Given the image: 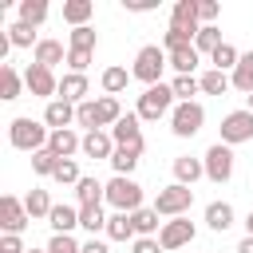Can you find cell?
Instances as JSON below:
<instances>
[{
  "label": "cell",
  "mask_w": 253,
  "mask_h": 253,
  "mask_svg": "<svg viewBox=\"0 0 253 253\" xmlns=\"http://www.w3.org/2000/svg\"><path fill=\"white\" fill-rule=\"evenodd\" d=\"M174 111V87L170 83H154V87H146L142 95H138V119L142 123H158L162 115H170Z\"/></svg>",
  "instance_id": "cell-1"
},
{
  "label": "cell",
  "mask_w": 253,
  "mask_h": 253,
  "mask_svg": "<svg viewBox=\"0 0 253 253\" xmlns=\"http://www.w3.org/2000/svg\"><path fill=\"white\" fill-rule=\"evenodd\" d=\"M47 138H51V130L40 126L36 119H24V115H20V119L8 123V142H12L16 150H32V154H36V150L47 146Z\"/></svg>",
  "instance_id": "cell-2"
},
{
  "label": "cell",
  "mask_w": 253,
  "mask_h": 253,
  "mask_svg": "<svg viewBox=\"0 0 253 253\" xmlns=\"http://www.w3.org/2000/svg\"><path fill=\"white\" fill-rule=\"evenodd\" d=\"M107 206L115 210V213H134V210H142V186L134 182V178H111L107 182Z\"/></svg>",
  "instance_id": "cell-3"
},
{
  "label": "cell",
  "mask_w": 253,
  "mask_h": 253,
  "mask_svg": "<svg viewBox=\"0 0 253 253\" xmlns=\"http://www.w3.org/2000/svg\"><path fill=\"white\" fill-rule=\"evenodd\" d=\"M170 63V55L158 47V43H146L138 55H134V67H130V75L134 79H142L146 87H154V83H162V67Z\"/></svg>",
  "instance_id": "cell-4"
},
{
  "label": "cell",
  "mask_w": 253,
  "mask_h": 253,
  "mask_svg": "<svg viewBox=\"0 0 253 253\" xmlns=\"http://www.w3.org/2000/svg\"><path fill=\"white\" fill-rule=\"evenodd\" d=\"M190 206H194V186H182V182L158 190V198H154V213L158 217H186Z\"/></svg>",
  "instance_id": "cell-5"
},
{
  "label": "cell",
  "mask_w": 253,
  "mask_h": 253,
  "mask_svg": "<svg viewBox=\"0 0 253 253\" xmlns=\"http://www.w3.org/2000/svg\"><path fill=\"white\" fill-rule=\"evenodd\" d=\"M202 123H206V107H202V103H178V107L170 111V130H174L178 138H194V134L202 130Z\"/></svg>",
  "instance_id": "cell-6"
},
{
  "label": "cell",
  "mask_w": 253,
  "mask_h": 253,
  "mask_svg": "<svg viewBox=\"0 0 253 253\" xmlns=\"http://www.w3.org/2000/svg\"><path fill=\"white\" fill-rule=\"evenodd\" d=\"M202 162H206V178H210V182H217V186H221V182H229V178H233V150H229L225 142H213V146L206 150V158H202Z\"/></svg>",
  "instance_id": "cell-7"
},
{
  "label": "cell",
  "mask_w": 253,
  "mask_h": 253,
  "mask_svg": "<svg viewBox=\"0 0 253 253\" xmlns=\"http://www.w3.org/2000/svg\"><path fill=\"white\" fill-rule=\"evenodd\" d=\"M253 138V111H229L221 119V142L225 146H237V142H249Z\"/></svg>",
  "instance_id": "cell-8"
},
{
  "label": "cell",
  "mask_w": 253,
  "mask_h": 253,
  "mask_svg": "<svg viewBox=\"0 0 253 253\" xmlns=\"http://www.w3.org/2000/svg\"><path fill=\"white\" fill-rule=\"evenodd\" d=\"M24 87L32 91V95H40V99H59V79L51 75V67H40V63H32L28 71H24Z\"/></svg>",
  "instance_id": "cell-9"
},
{
  "label": "cell",
  "mask_w": 253,
  "mask_h": 253,
  "mask_svg": "<svg viewBox=\"0 0 253 253\" xmlns=\"http://www.w3.org/2000/svg\"><path fill=\"white\" fill-rule=\"evenodd\" d=\"M194 221L190 217H170V221H162V233H158V245L170 253V249H182V245H190L194 241Z\"/></svg>",
  "instance_id": "cell-10"
},
{
  "label": "cell",
  "mask_w": 253,
  "mask_h": 253,
  "mask_svg": "<svg viewBox=\"0 0 253 253\" xmlns=\"http://www.w3.org/2000/svg\"><path fill=\"white\" fill-rule=\"evenodd\" d=\"M28 221H32V217H28V206H24L20 198L4 194V198H0V225H4V233H20Z\"/></svg>",
  "instance_id": "cell-11"
},
{
  "label": "cell",
  "mask_w": 253,
  "mask_h": 253,
  "mask_svg": "<svg viewBox=\"0 0 253 253\" xmlns=\"http://www.w3.org/2000/svg\"><path fill=\"white\" fill-rule=\"evenodd\" d=\"M170 28H182V32H190V36L198 40V32H202L198 0H178V4H174V12H170Z\"/></svg>",
  "instance_id": "cell-12"
},
{
  "label": "cell",
  "mask_w": 253,
  "mask_h": 253,
  "mask_svg": "<svg viewBox=\"0 0 253 253\" xmlns=\"http://www.w3.org/2000/svg\"><path fill=\"white\" fill-rule=\"evenodd\" d=\"M138 123H142L138 115H123V119L111 126L115 146H142V126H138Z\"/></svg>",
  "instance_id": "cell-13"
},
{
  "label": "cell",
  "mask_w": 253,
  "mask_h": 253,
  "mask_svg": "<svg viewBox=\"0 0 253 253\" xmlns=\"http://www.w3.org/2000/svg\"><path fill=\"white\" fill-rule=\"evenodd\" d=\"M43 123H47L51 130H67V126L75 123V103H67V99H51V103L43 107Z\"/></svg>",
  "instance_id": "cell-14"
},
{
  "label": "cell",
  "mask_w": 253,
  "mask_h": 253,
  "mask_svg": "<svg viewBox=\"0 0 253 253\" xmlns=\"http://www.w3.org/2000/svg\"><path fill=\"white\" fill-rule=\"evenodd\" d=\"M47 150H51V154L63 162V158H71L75 150H83V138H79L71 126H67V130H51V138H47Z\"/></svg>",
  "instance_id": "cell-15"
},
{
  "label": "cell",
  "mask_w": 253,
  "mask_h": 253,
  "mask_svg": "<svg viewBox=\"0 0 253 253\" xmlns=\"http://www.w3.org/2000/svg\"><path fill=\"white\" fill-rule=\"evenodd\" d=\"M87 91H91V83H87V75H75V71H67L63 79H59V99H67V103H87Z\"/></svg>",
  "instance_id": "cell-16"
},
{
  "label": "cell",
  "mask_w": 253,
  "mask_h": 253,
  "mask_svg": "<svg viewBox=\"0 0 253 253\" xmlns=\"http://www.w3.org/2000/svg\"><path fill=\"white\" fill-rule=\"evenodd\" d=\"M83 154H87V158H107V162H111L115 138H111L107 130H87V134H83Z\"/></svg>",
  "instance_id": "cell-17"
},
{
  "label": "cell",
  "mask_w": 253,
  "mask_h": 253,
  "mask_svg": "<svg viewBox=\"0 0 253 253\" xmlns=\"http://www.w3.org/2000/svg\"><path fill=\"white\" fill-rule=\"evenodd\" d=\"M202 174H206V162H202V158H190V154L174 158V178H178L182 186H194Z\"/></svg>",
  "instance_id": "cell-18"
},
{
  "label": "cell",
  "mask_w": 253,
  "mask_h": 253,
  "mask_svg": "<svg viewBox=\"0 0 253 253\" xmlns=\"http://www.w3.org/2000/svg\"><path fill=\"white\" fill-rule=\"evenodd\" d=\"M75 198H79V206H103V202H107V186H103L99 178H79Z\"/></svg>",
  "instance_id": "cell-19"
},
{
  "label": "cell",
  "mask_w": 253,
  "mask_h": 253,
  "mask_svg": "<svg viewBox=\"0 0 253 253\" xmlns=\"http://www.w3.org/2000/svg\"><path fill=\"white\" fill-rule=\"evenodd\" d=\"M206 225H210L213 233H225V229L233 225V206H229V202H210V206H206Z\"/></svg>",
  "instance_id": "cell-20"
},
{
  "label": "cell",
  "mask_w": 253,
  "mask_h": 253,
  "mask_svg": "<svg viewBox=\"0 0 253 253\" xmlns=\"http://www.w3.org/2000/svg\"><path fill=\"white\" fill-rule=\"evenodd\" d=\"M138 154H142V146H115V154H111L115 174L119 178H130V170L138 166Z\"/></svg>",
  "instance_id": "cell-21"
},
{
  "label": "cell",
  "mask_w": 253,
  "mask_h": 253,
  "mask_svg": "<svg viewBox=\"0 0 253 253\" xmlns=\"http://www.w3.org/2000/svg\"><path fill=\"white\" fill-rule=\"evenodd\" d=\"M47 225H51L55 233H71V229L79 225V210H75V206H51Z\"/></svg>",
  "instance_id": "cell-22"
},
{
  "label": "cell",
  "mask_w": 253,
  "mask_h": 253,
  "mask_svg": "<svg viewBox=\"0 0 253 253\" xmlns=\"http://www.w3.org/2000/svg\"><path fill=\"white\" fill-rule=\"evenodd\" d=\"M32 63H40V67H55V63H63V43H59V40H40Z\"/></svg>",
  "instance_id": "cell-23"
},
{
  "label": "cell",
  "mask_w": 253,
  "mask_h": 253,
  "mask_svg": "<svg viewBox=\"0 0 253 253\" xmlns=\"http://www.w3.org/2000/svg\"><path fill=\"white\" fill-rule=\"evenodd\" d=\"M91 12H95V4H91V0H67V4H63V20H67L71 28H87Z\"/></svg>",
  "instance_id": "cell-24"
},
{
  "label": "cell",
  "mask_w": 253,
  "mask_h": 253,
  "mask_svg": "<svg viewBox=\"0 0 253 253\" xmlns=\"http://www.w3.org/2000/svg\"><path fill=\"white\" fill-rule=\"evenodd\" d=\"M20 87H24V75H20L12 63H4V67H0V99H8V103L20 99Z\"/></svg>",
  "instance_id": "cell-25"
},
{
  "label": "cell",
  "mask_w": 253,
  "mask_h": 253,
  "mask_svg": "<svg viewBox=\"0 0 253 253\" xmlns=\"http://www.w3.org/2000/svg\"><path fill=\"white\" fill-rule=\"evenodd\" d=\"M95 115H99V130H103V126H115L123 119V107L115 95H103V99H95Z\"/></svg>",
  "instance_id": "cell-26"
},
{
  "label": "cell",
  "mask_w": 253,
  "mask_h": 253,
  "mask_svg": "<svg viewBox=\"0 0 253 253\" xmlns=\"http://www.w3.org/2000/svg\"><path fill=\"white\" fill-rule=\"evenodd\" d=\"M107 237H111V241H130V237H134L130 213H111V217H107Z\"/></svg>",
  "instance_id": "cell-27"
},
{
  "label": "cell",
  "mask_w": 253,
  "mask_h": 253,
  "mask_svg": "<svg viewBox=\"0 0 253 253\" xmlns=\"http://www.w3.org/2000/svg\"><path fill=\"white\" fill-rule=\"evenodd\" d=\"M229 83H233L237 91H245V95L253 91V51H245V55H241V63L233 67V75H229Z\"/></svg>",
  "instance_id": "cell-28"
},
{
  "label": "cell",
  "mask_w": 253,
  "mask_h": 253,
  "mask_svg": "<svg viewBox=\"0 0 253 253\" xmlns=\"http://www.w3.org/2000/svg\"><path fill=\"white\" fill-rule=\"evenodd\" d=\"M130 221H134V233H138V237H154V233H162V229H158V213H154V206H150V210H134Z\"/></svg>",
  "instance_id": "cell-29"
},
{
  "label": "cell",
  "mask_w": 253,
  "mask_h": 253,
  "mask_svg": "<svg viewBox=\"0 0 253 253\" xmlns=\"http://www.w3.org/2000/svg\"><path fill=\"white\" fill-rule=\"evenodd\" d=\"M210 59H213V71H229V67H237V63H241L237 47H233V43H225V40L213 47V55H210Z\"/></svg>",
  "instance_id": "cell-30"
},
{
  "label": "cell",
  "mask_w": 253,
  "mask_h": 253,
  "mask_svg": "<svg viewBox=\"0 0 253 253\" xmlns=\"http://www.w3.org/2000/svg\"><path fill=\"white\" fill-rule=\"evenodd\" d=\"M198 83H202V91H206V95H225V91L233 87V83H229V75H225V71H213V67H210L206 75H198Z\"/></svg>",
  "instance_id": "cell-31"
},
{
  "label": "cell",
  "mask_w": 253,
  "mask_h": 253,
  "mask_svg": "<svg viewBox=\"0 0 253 253\" xmlns=\"http://www.w3.org/2000/svg\"><path fill=\"white\" fill-rule=\"evenodd\" d=\"M79 225H83L87 233L107 229V213H103V206H79Z\"/></svg>",
  "instance_id": "cell-32"
},
{
  "label": "cell",
  "mask_w": 253,
  "mask_h": 253,
  "mask_svg": "<svg viewBox=\"0 0 253 253\" xmlns=\"http://www.w3.org/2000/svg\"><path fill=\"white\" fill-rule=\"evenodd\" d=\"M20 20L24 24H43L47 20V0H20Z\"/></svg>",
  "instance_id": "cell-33"
},
{
  "label": "cell",
  "mask_w": 253,
  "mask_h": 253,
  "mask_svg": "<svg viewBox=\"0 0 253 253\" xmlns=\"http://www.w3.org/2000/svg\"><path fill=\"white\" fill-rule=\"evenodd\" d=\"M170 67L178 75H194L198 67V47H182V51H170Z\"/></svg>",
  "instance_id": "cell-34"
},
{
  "label": "cell",
  "mask_w": 253,
  "mask_h": 253,
  "mask_svg": "<svg viewBox=\"0 0 253 253\" xmlns=\"http://www.w3.org/2000/svg\"><path fill=\"white\" fill-rule=\"evenodd\" d=\"M8 40H12V47H32V43H40V40H36V28L24 24V20H16V24L8 28Z\"/></svg>",
  "instance_id": "cell-35"
},
{
  "label": "cell",
  "mask_w": 253,
  "mask_h": 253,
  "mask_svg": "<svg viewBox=\"0 0 253 253\" xmlns=\"http://www.w3.org/2000/svg\"><path fill=\"white\" fill-rule=\"evenodd\" d=\"M174 99H182V103H194V95L202 91V83L194 79V75H174Z\"/></svg>",
  "instance_id": "cell-36"
},
{
  "label": "cell",
  "mask_w": 253,
  "mask_h": 253,
  "mask_svg": "<svg viewBox=\"0 0 253 253\" xmlns=\"http://www.w3.org/2000/svg\"><path fill=\"white\" fill-rule=\"evenodd\" d=\"M24 206H28V217H47V213H51V198H47V190H32V194L24 198Z\"/></svg>",
  "instance_id": "cell-37"
},
{
  "label": "cell",
  "mask_w": 253,
  "mask_h": 253,
  "mask_svg": "<svg viewBox=\"0 0 253 253\" xmlns=\"http://www.w3.org/2000/svg\"><path fill=\"white\" fill-rule=\"evenodd\" d=\"M221 43V28L217 24H202V32H198V40H194V47L198 51H210L213 55V47Z\"/></svg>",
  "instance_id": "cell-38"
},
{
  "label": "cell",
  "mask_w": 253,
  "mask_h": 253,
  "mask_svg": "<svg viewBox=\"0 0 253 253\" xmlns=\"http://www.w3.org/2000/svg\"><path fill=\"white\" fill-rule=\"evenodd\" d=\"M126 79H130L126 67H107V71H103V91H107V95H119V91L126 87Z\"/></svg>",
  "instance_id": "cell-39"
},
{
  "label": "cell",
  "mask_w": 253,
  "mask_h": 253,
  "mask_svg": "<svg viewBox=\"0 0 253 253\" xmlns=\"http://www.w3.org/2000/svg\"><path fill=\"white\" fill-rule=\"evenodd\" d=\"M55 166H59V158H55V154H51L47 146L32 154V170H36V174H43V178H51V174H55Z\"/></svg>",
  "instance_id": "cell-40"
},
{
  "label": "cell",
  "mask_w": 253,
  "mask_h": 253,
  "mask_svg": "<svg viewBox=\"0 0 253 253\" xmlns=\"http://www.w3.org/2000/svg\"><path fill=\"white\" fill-rule=\"evenodd\" d=\"M51 178H55L59 186H79V178H83V174H79V166H75V158H63V162L55 166V174H51Z\"/></svg>",
  "instance_id": "cell-41"
},
{
  "label": "cell",
  "mask_w": 253,
  "mask_h": 253,
  "mask_svg": "<svg viewBox=\"0 0 253 253\" xmlns=\"http://www.w3.org/2000/svg\"><path fill=\"white\" fill-rule=\"evenodd\" d=\"M95 43H99L95 28H71V47L75 51H95Z\"/></svg>",
  "instance_id": "cell-42"
},
{
  "label": "cell",
  "mask_w": 253,
  "mask_h": 253,
  "mask_svg": "<svg viewBox=\"0 0 253 253\" xmlns=\"http://www.w3.org/2000/svg\"><path fill=\"white\" fill-rule=\"evenodd\" d=\"M75 123H79V126H87V130H99V115H95V99H87V103H79V107H75Z\"/></svg>",
  "instance_id": "cell-43"
},
{
  "label": "cell",
  "mask_w": 253,
  "mask_h": 253,
  "mask_svg": "<svg viewBox=\"0 0 253 253\" xmlns=\"http://www.w3.org/2000/svg\"><path fill=\"white\" fill-rule=\"evenodd\" d=\"M47 253H83V245H79L71 233H55V237L47 241Z\"/></svg>",
  "instance_id": "cell-44"
},
{
  "label": "cell",
  "mask_w": 253,
  "mask_h": 253,
  "mask_svg": "<svg viewBox=\"0 0 253 253\" xmlns=\"http://www.w3.org/2000/svg\"><path fill=\"white\" fill-rule=\"evenodd\" d=\"M87 63H91V51H75V47L67 51V67H71L75 75H83V71H87Z\"/></svg>",
  "instance_id": "cell-45"
},
{
  "label": "cell",
  "mask_w": 253,
  "mask_h": 253,
  "mask_svg": "<svg viewBox=\"0 0 253 253\" xmlns=\"http://www.w3.org/2000/svg\"><path fill=\"white\" fill-rule=\"evenodd\" d=\"M217 12H221V8H217V0H198V20H202V24H213V20H217Z\"/></svg>",
  "instance_id": "cell-46"
},
{
  "label": "cell",
  "mask_w": 253,
  "mask_h": 253,
  "mask_svg": "<svg viewBox=\"0 0 253 253\" xmlns=\"http://www.w3.org/2000/svg\"><path fill=\"white\" fill-rule=\"evenodd\" d=\"M0 253H28V249H24L20 233H4V237H0Z\"/></svg>",
  "instance_id": "cell-47"
},
{
  "label": "cell",
  "mask_w": 253,
  "mask_h": 253,
  "mask_svg": "<svg viewBox=\"0 0 253 253\" xmlns=\"http://www.w3.org/2000/svg\"><path fill=\"white\" fill-rule=\"evenodd\" d=\"M130 253H166V249L158 245V237H134V249Z\"/></svg>",
  "instance_id": "cell-48"
},
{
  "label": "cell",
  "mask_w": 253,
  "mask_h": 253,
  "mask_svg": "<svg viewBox=\"0 0 253 253\" xmlns=\"http://www.w3.org/2000/svg\"><path fill=\"white\" fill-rule=\"evenodd\" d=\"M126 4V12H150V8H158V0H123Z\"/></svg>",
  "instance_id": "cell-49"
},
{
  "label": "cell",
  "mask_w": 253,
  "mask_h": 253,
  "mask_svg": "<svg viewBox=\"0 0 253 253\" xmlns=\"http://www.w3.org/2000/svg\"><path fill=\"white\" fill-rule=\"evenodd\" d=\"M83 253H111V249H107V241H95V237H91V241L83 245Z\"/></svg>",
  "instance_id": "cell-50"
},
{
  "label": "cell",
  "mask_w": 253,
  "mask_h": 253,
  "mask_svg": "<svg viewBox=\"0 0 253 253\" xmlns=\"http://www.w3.org/2000/svg\"><path fill=\"white\" fill-rule=\"evenodd\" d=\"M237 253H253V237H245V241L237 245Z\"/></svg>",
  "instance_id": "cell-51"
},
{
  "label": "cell",
  "mask_w": 253,
  "mask_h": 253,
  "mask_svg": "<svg viewBox=\"0 0 253 253\" xmlns=\"http://www.w3.org/2000/svg\"><path fill=\"white\" fill-rule=\"evenodd\" d=\"M245 229H249V237H253V210H249V217H245Z\"/></svg>",
  "instance_id": "cell-52"
},
{
  "label": "cell",
  "mask_w": 253,
  "mask_h": 253,
  "mask_svg": "<svg viewBox=\"0 0 253 253\" xmlns=\"http://www.w3.org/2000/svg\"><path fill=\"white\" fill-rule=\"evenodd\" d=\"M245 99H249V111H253V91H249V95H245Z\"/></svg>",
  "instance_id": "cell-53"
},
{
  "label": "cell",
  "mask_w": 253,
  "mask_h": 253,
  "mask_svg": "<svg viewBox=\"0 0 253 253\" xmlns=\"http://www.w3.org/2000/svg\"><path fill=\"white\" fill-rule=\"evenodd\" d=\"M28 253H47V249H28Z\"/></svg>",
  "instance_id": "cell-54"
}]
</instances>
